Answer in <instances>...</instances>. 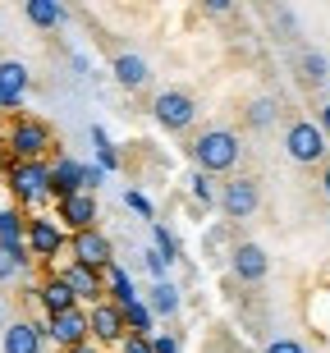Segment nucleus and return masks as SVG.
I'll return each instance as SVG.
<instances>
[{
  "label": "nucleus",
  "mask_w": 330,
  "mask_h": 353,
  "mask_svg": "<svg viewBox=\"0 0 330 353\" xmlns=\"http://www.w3.org/2000/svg\"><path fill=\"white\" fill-rule=\"evenodd\" d=\"M188 152H193L202 174H229L238 165V157H243V143H238L234 129H202Z\"/></svg>",
  "instance_id": "nucleus-1"
},
{
  "label": "nucleus",
  "mask_w": 330,
  "mask_h": 353,
  "mask_svg": "<svg viewBox=\"0 0 330 353\" xmlns=\"http://www.w3.org/2000/svg\"><path fill=\"white\" fill-rule=\"evenodd\" d=\"M152 115H156L161 129L184 133V129H193V119H198V101H193L188 92H179V88H165V92H156V101H152Z\"/></svg>",
  "instance_id": "nucleus-2"
},
{
  "label": "nucleus",
  "mask_w": 330,
  "mask_h": 353,
  "mask_svg": "<svg viewBox=\"0 0 330 353\" xmlns=\"http://www.w3.org/2000/svg\"><path fill=\"white\" fill-rule=\"evenodd\" d=\"M257 207H262V183L252 179V174H234V179H225L220 211L229 216V221H248Z\"/></svg>",
  "instance_id": "nucleus-3"
},
{
  "label": "nucleus",
  "mask_w": 330,
  "mask_h": 353,
  "mask_svg": "<svg viewBox=\"0 0 330 353\" xmlns=\"http://www.w3.org/2000/svg\"><path fill=\"white\" fill-rule=\"evenodd\" d=\"M285 152H289L298 165H317L326 157V133L312 124V119H293L285 129Z\"/></svg>",
  "instance_id": "nucleus-4"
},
{
  "label": "nucleus",
  "mask_w": 330,
  "mask_h": 353,
  "mask_svg": "<svg viewBox=\"0 0 330 353\" xmlns=\"http://www.w3.org/2000/svg\"><path fill=\"white\" fill-rule=\"evenodd\" d=\"M46 147H51V129H46L41 119H19L10 129V152L19 161H41Z\"/></svg>",
  "instance_id": "nucleus-5"
},
{
  "label": "nucleus",
  "mask_w": 330,
  "mask_h": 353,
  "mask_svg": "<svg viewBox=\"0 0 330 353\" xmlns=\"http://www.w3.org/2000/svg\"><path fill=\"white\" fill-rule=\"evenodd\" d=\"M10 183L19 202H41V197L51 193V165H41V161H19L10 170Z\"/></svg>",
  "instance_id": "nucleus-6"
},
{
  "label": "nucleus",
  "mask_w": 330,
  "mask_h": 353,
  "mask_svg": "<svg viewBox=\"0 0 330 353\" xmlns=\"http://www.w3.org/2000/svg\"><path fill=\"white\" fill-rule=\"evenodd\" d=\"M69 252H74V262L79 266H92V271H106L115 262V248H110V239L101 230H83V234L69 239Z\"/></svg>",
  "instance_id": "nucleus-7"
},
{
  "label": "nucleus",
  "mask_w": 330,
  "mask_h": 353,
  "mask_svg": "<svg viewBox=\"0 0 330 353\" xmlns=\"http://www.w3.org/2000/svg\"><path fill=\"white\" fill-rule=\"evenodd\" d=\"M229 266H234V275L243 280V285H262L266 271H271V257H266L262 243H238L234 257H229Z\"/></svg>",
  "instance_id": "nucleus-8"
},
{
  "label": "nucleus",
  "mask_w": 330,
  "mask_h": 353,
  "mask_svg": "<svg viewBox=\"0 0 330 353\" xmlns=\"http://www.w3.org/2000/svg\"><path fill=\"white\" fill-rule=\"evenodd\" d=\"M46 335H51L55 344H65V349H79V344H87V312L83 307H74V312H60L51 316V326H46Z\"/></svg>",
  "instance_id": "nucleus-9"
},
{
  "label": "nucleus",
  "mask_w": 330,
  "mask_h": 353,
  "mask_svg": "<svg viewBox=\"0 0 330 353\" xmlns=\"http://www.w3.org/2000/svg\"><path fill=\"white\" fill-rule=\"evenodd\" d=\"M23 239H28V252H32V257H55V252L65 248V234H60V225H55V221H46V216L28 221Z\"/></svg>",
  "instance_id": "nucleus-10"
},
{
  "label": "nucleus",
  "mask_w": 330,
  "mask_h": 353,
  "mask_svg": "<svg viewBox=\"0 0 330 353\" xmlns=\"http://www.w3.org/2000/svg\"><path fill=\"white\" fill-rule=\"evenodd\" d=\"M87 330H92L101 344H124V335H129V326H124V316H119L115 303H96L92 312H87Z\"/></svg>",
  "instance_id": "nucleus-11"
},
{
  "label": "nucleus",
  "mask_w": 330,
  "mask_h": 353,
  "mask_svg": "<svg viewBox=\"0 0 330 353\" xmlns=\"http://www.w3.org/2000/svg\"><path fill=\"white\" fill-rule=\"evenodd\" d=\"M60 221L74 230V234H83V230H96V197L92 193H74V197H65L60 202Z\"/></svg>",
  "instance_id": "nucleus-12"
},
{
  "label": "nucleus",
  "mask_w": 330,
  "mask_h": 353,
  "mask_svg": "<svg viewBox=\"0 0 330 353\" xmlns=\"http://www.w3.org/2000/svg\"><path fill=\"white\" fill-rule=\"evenodd\" d=\"M115 83L129 88V92L147 88V83H152V65H147L143 55H133V51H119L115 55Z\"/></svg>",
  "instance_id": "nucleus-13"
},
{
  "label": "nucleus",
  "mask_w": 330,
  "mask_h": 353,
  "mask_svg": "<svg viewBox=\"0 0 330 353\" xmlns=\"http://www.w3.org/2000/svg\"><path fill=\"white\" fill-rule=\"evenodd\" d=\"M41 335L46 330L37 321H10L5 326V353H41Z\"/></svg>",
  "instance_id": "nucleus-14"
},
{
  "label": "nucleus",
  "mask_w": 330,
  "mask_h": 353,
  "mask_svg": "<svg viewBox=\"0 0 330 353\" xmlns=\"http://www.w3.org/2000/svg\"><path fill=\"white\" fill-rule=\"evenodd\" d=\"M60 280H65V285L74 289V299H92V303H101V275H96L92 266L69 262L65 271H60Z\"/></svg>",
  "instance_id": "nucleus-15"
},
{
  "label": "nucleus",
  "mask_w": 330,
  "mask_h": 353,
  "mask_svg": "<svg viewBox=\"0 0 330 353\" xmlns=\"http://www.w3.org/2000/svg\"><path fill=\"white\" fill-rule=\"evenodd\" d=\"M28 92V69L19 60H0V105H19Z\"/></svg>",
  "instance_id": "nucleus-16"
},
{
  "label": "nucleus",
  "mask_w": 330,
  "mask_h": 353,
  "mask_svg": "<svg viewBox=\"0 0 330 353\" xmlns=\"http://www.w3.org/2000/svg\"><path fill=\"white\" fill-rule=\"evenodd\" d=\"M37 299H41V307H46L51 316H60V312H74V307H79V299H74V289H69L65 280H60V275H51V280H46V285L37 289Z\"/></svg>",
  "instance_id": "nucleus-17"
},
{
  "label": "nucleus",
  "mask_w": 330,
  "mask_h": 353,
  "mask_svg": "<svg viewBox=\"0 0 330 353\" xmlns=\"http://www.w3.org/2000/svg\"><path fill=\"white\" fill-rule=\"evenodd\" d=\"M51 193L65 202V197L83 193V165L79 161H60V165H51Z\"/></svg>",
  "instance_id": "nucleus-18"
},
{
  "label": "nucleus",
  "mask_w": 330,
  "mask_h": 353,
  "mask_svg": "<svg viewBox=\"0 0 330 353\" xmlns=\"http://www.w3.org/2000/svg\"><path fill=\"white\" fill-rule=\"evenodd\" d=\"M23 266H28V248H23V243H0V285L19 280Z\"/></svg>",
  "instance_id": "nucleus-19"
},
{
  "label": "nucleus",
  "mask_w": 330,
  "mask_h": 353,
  "mask_svg": "<svg viewBox=\"0 0 330 353\" xmlns=\"http://www.w3.org/2000/svg\"><path fill=\"white\" fill-rule=\"evenodd\" d=\"M23 14H28V23H37V28L65 23V10H60L55 0H23Z\"/></svg>",
  "instance_id": "nucleus-20"
},
{
  "label": "nucleus",
  "mask_w": 330,
  "mask_h": 353,
  "mask_svg": "<svg viewBox=\"0 0 330 353\" xmlns=\"http://www.w3.org/2000/svg\"><path fill=\"white\" fill-rule=\"evenodd\" d=\"M298 74H303L307 88H321V83H326V74H330L326 55H321V51H303V55H298Z\"/></svg>",
  "instance_id": "nucleus-21"
},
{
  "label": "nucleus",
  "mask_w": 330,
  "mask_h": 353,
  "mask_svg": "<svg viewBox=\"0 0 330 353\" xmlns=\"http://www.w3.org/2000/svg\"><path fill=\"white\" fill-rule=\"evenodd\" d=\"M174 312H179V289L156 280L152 285V316H174Z\"/></svg>",
  "instance_id": "nucleus-22"
},
{
  "label": "nucleus",
  "mask_w": 330,
  "mask_h": 353,
  "mask_svg": "<svg viewBox=\"0 0 330 353\" xmlns=\"http://www.w3.org/2000/svg\"><path fill=\"white\" fill-rule=\"evenodd\" d=\"M119 316H124L129 335H152V307H143V303H124Z\"/></svg>",
  "instance_id": "nucleus-23"
},
{
  "label": "nucleus",
  "mask_w": 330,
  "mask_h": 353,
  "mask_svg": "<svg viewBox=\"0 0 330 353\" xmlns=\"http://www.w3.org/2000/svg\"><path fill=\"white\" fill-rule=\"evenodd\" d=\"M243 119H248L252 129H266V124H276V101H271V97H257V101H248Z\"/></svg>",
  "instance_id": "nucleus-24"
},
{
  "label": "nucleus",
  "mask_w": 330,
  "mask_h": 353,
  "mask_svg": "<svg viewBox=\"0 0 330 353\" xmlns=\"http://www.w3.org/2000/svg\"><path fill=\"white\" fill-rule=\"evenodd\" d=\"M23 216L19 211H10V207H0V243H23Z\"/></svg>",
  "instance_id": "nucleus-25"
},
{
  "label": "nucleus",
  "mask_w": 330,
  "mask_h": 353,
  "mask_svg": "<svg viewBox=\"0 0 330 353\" xmlns=\"http://www.w3.org/2000/svg\"><path fill=\"white\" fill-rule=\"evenodd\" d=\"M124 353H152V335H124Z\"/></svg>",
  "instance_id": "nucleus-26"
},
{
  "label": "nucleus",
  "mask_w": 330,
  "mask_h": 353,
  "mask_svg": "<svg viewBox=\"0 0 330 353\" xmlns=\"http://www.w3.org/2000/svg\"><path fill=\"white\" fill-rule=\"evenodd\" d=\"M152 353H179V340H174V335H156V340H152Z\"/></svg>",
  "instance_id": "nucleus-27"
},
{
  "label": "nucleus",
  "mask_w": 330,
  "mask_h": 353,
  "mask_svg": "<svg viewBox=\"0 0 330 353\" xmlns=\"http://www.w3.org/2000/svg\"><path fill=\"white\" fill-rule=\"evenodd\" d=\"M193 193H198L202 202H220V197L212 193V183H207V174H198V179H193Z\"/></svg>",
  "instance_id": "nucleus-28"
},
{
  "label": "nucleus",
  "mask_w": 330,
  "mask_h": 353,
  "mask_svg": "<svg viewBox=\"0 0 330 353\" xmlns=\"http://www.w3.org/2000/svg\"><path fill=\"white\" fill-rule=\"evenodd\" d=\"M266 353H307V349L298 340H271V349H266Z\"/></svg>",
  "instance_id": "nucleus-29"
},
{
  "label": "nucleus",
  "mask_w": 330,
  "mask_h": 353,
  "mask_svg": "<svg viewBox=\"0 0 330 353\" xmlns=\"http://www.w3.org/2000/svg\"><path fill=\"white\" fill-rule=\"evenodd\" d=\"M317 129H321V133H326V138H330V101L321 105V119H317Z\"/></svg>",
  "instance_id": "nucleus-30"
},
{
  "label": "nucleus",
  "mask_w": 330,
  "mask_h": 353,
  "mask_svg": "<svg viewBox=\"0 0 330 353\" xmlns=\"http://www.w3.org/2000/svg\"><path fill=\"white\" fill-rule=\"evenodd\" d=\"M65 353H101V349H96V344L87 340V344H79V349H65Z\"/></svg>",
  "instance_id": "nucleus-31"
},
{
  "label": "nucleus",
  "mask_w": 330,
  "mask_h": 353,
  "mask_svg": "<svg viewBox=\"0 0 330 353\" xmlns=\"http://www.w3.org/2000/svg\"><path fill=\"white\" fill-rule=\"evenodd\" d=\"M321 193L330 197V165H326V170H321Z\"/></svg>",
  "instance_id": "nucleus-32"
},
{
  "label": "nucleus",
  "mask_w": 330,
  "mask_h": 353,
  "mask_svg": "<svg viewBox=\"0 0 330 353\" xmlns=\"http://www.w3.org/2000/svg\"><path fill=\"white\" fill-rule=\"evenodd\" d=\"M0 326H5V303H0Z\"/></svg>",
  "instance_id": "nucleus-33"
}]
</instances>
